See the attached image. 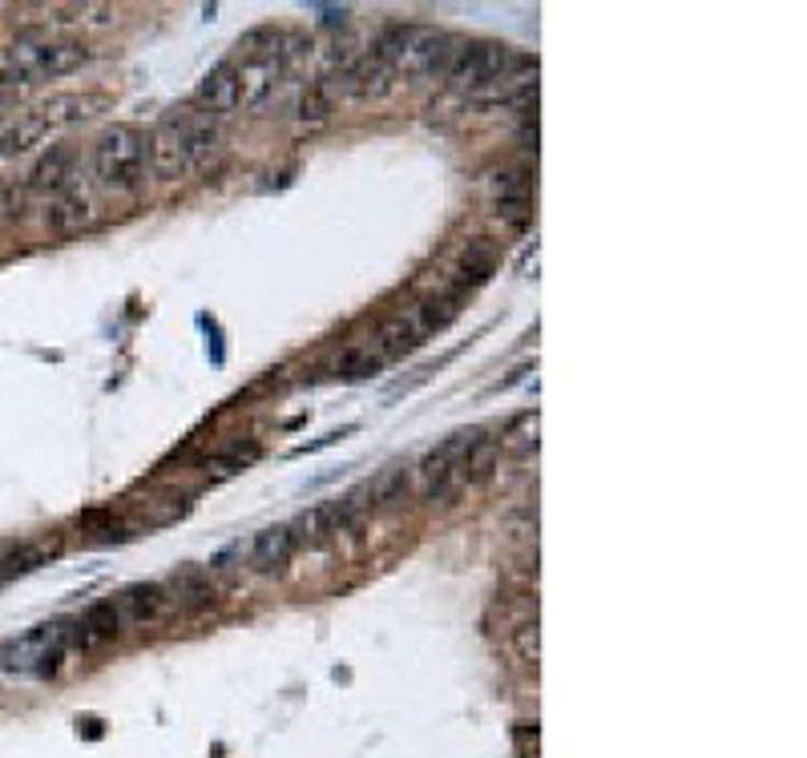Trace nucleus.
Wrapping results in <instances>:
<instances>
[{
    "label": "nucleus",
    "mask_w": 807,
    "mask_h": 758,
    "mask_svg": "<svg viewBox=\"0 0 807 758\" xmlns=\"http://www.w3.org/2000/svg\"><path fill=\"white\" fill-rule=\"evenodd\" d=\"M223 149V134L211 113H170L166 122L146 137L149 170L161 182H178L206 170Z\"/></svg>",
    "instance_id": "1"
},
{
    "label": "nucleus",
    "mask_w": 807,
    "mask_h": 758,
    "mask_svg": "<svg viewBox=\"0 0 807 758\" xmlns=\"http://www.w3.org/2000/svg\"><path fill=\"white\" fill-rule=\"evenodd\" d=\"M464 49V41H457L445 29H428V25H396L384 29L380 41H376V57L392 69V77H404V81H416V77H448L457 53Z\"/></svg>",
    "instance_id": "2"
},
{
    "label": "nucleus",
    "mask_w": 807,
    "mask_h": 758,
    "mask_svg": "<svg viewBox=\"0 0 807 758\" xmlns=\"http://www.w3.org/2000/svg\"><path fill=\"white\" fill-rule=\"evenodd\" d=\"M146 134L134 129V125H113L98 137L93 146V158H89V174H93V186L101 194H134L142 182H146Z\"/></svg>",
    "instance_id": "3"
},
{
    "label": "nucleus",
    "mask_w": 807,
    "mask_h": 758,
    "mask_svg": "<svg viewBox=\"0 0 807 758\" xmlns=\"http://www.w3.org/2000/svg\"><path fill=\"white\" fill-rule=\"evenodd\" d=\"M74 646V625L69 622H45L29 634L13 637L0 646V670L4 674H29V678H45L61 666L65 649Z\"/></svg>",
    "instance_id": "4"
},
{
    "label": "nucleus",
    "mask_w": 807,
    "mask_h": 758,
    "mask_svg": "<svg viewBox=\"0 0 807 758\" xmlns=\"http://www.w3.org/2000/svg\"><path fill=\"white\" fill-rule=\"evenodd\" d=\"M89 61V49L81 41H37L25 37L16 41L13 49L4 53V69H13L16 77H25L29 86H41V81H57V77H69L74 69Z\"/></svg>",
    "instance_id": "5"
},
{
    "label": "nucleus",
    "mask_w": 807,
    "mask_h": 758,
    "mask_svg": "<svg viewBox=\"0 0 807 758\" xmlns=\"http://www.w3.org/2000/svg\"><path fill=\"white\" fill-rule=\"evenodd\" d=\"M522 61L509 45H497V41H472L464 49L457 53V61L448 69V86L457 89V93H481V89L497 86L501 77L509 73L513 65Z\"/></svg>",
    "instance_id": "6"
},
{
    "label": "nucleus",
    "mask_w": 807,
    "mask_h": 758,
    "mask_svg": "<svg viewBox=\"0 0 807 758\" xmlns=\"http://www.w3.org/2000/svg\"><path fill=\"white\" fill-rule=\"evenodd\" d=\"M481 440V432L477 428H460V432H452L448 440H440V444L428 452L421 461V488L424 497H445V493H452V488H460V464H464V456H469V448Z\"/></svg>",
    "instance_id": "7"
},
{
    "label": "nucleus",
    "mask_w": 807,
    "mask_h": 758,
    "mask_svg": "<svg viewBox=\"0 0 807 758\" xmlns=\"http://www.w3.org/2000/svg\"><path fill=\"white\" fill-rule=\"evenodd\" d=\"M392 69H388L376 53H363V57H351V61H339V81L336 89L351 101H376L384 98L392 89Z\"/></svg>",
    "instance_id": "8"
},
{
    "label": "nucleus",
    "mask_w": 807,
    "mask_h": 758,
    "mask_svg": "<svg viewBox=\"0 0 807 758\" xmlns=\"http://www.w3.org/2000/svg\"><path fill=\"white\" fill-rule=\"evenodd\" d=\"M529 206H534V190H529V178L522 170H505L497 174L493 182V214H497L501 223L513 226V230H522L529 223Z\"/></svg>",
    "instance_id": "9"
},
{
    "label": "nucleus",
    "mask_w": 807,
    "mask_h": 758,
    "mask_svg": "<svg viewBox=\"0 0 807 758\" xmlns=\"http://www.w3.org/2000/svg\"><path fill=\"white\" fill-rule=\"evenodd\" d=\"M93 218H98V202H93V194H89L81 182L65 186L61 194L49 202V226L57 235H74V230L89 226Z\"/></svg>",
    "instance_id": "10"
},
{
    "label": "nucleus",
    "mask_w": 807,
    "mask_h": 758,
    "mask_svg": "<svg viewBox=\"0 0 807 758\" xmlns=\"http://www.w3.org/2000/svg\"><path fill=\"white\" fill-rule=\"evenodd\" d=\"M194 101H199L206 113H214V117L238 110V65L235 61L214 65L211 73L199 81V89H194Z\"/></svg>",
    "instance_id": "11"
},
{
    "label": "nucleus",
    "mask_w": 807,
    "mask_h": 758,
    "mask_svg": "<svg viewBox=\"0 0 807 758\" xmlns=\"http://www.w3.org/2000/svg\"><path fill=\"white\" fill-rule=\"evenodd\" d=\"M77 182V170H74V154L65 146H53L37 166H33V174L25 178V190L29 194H61L65 186H74Z\"/></svg>",
    "instance_id": "12"
},
{
    "label": "nucleus",
    "mask_w": 807,
    "mask_h": 758,
    "mask_svg": "<svg viewBox=\"0 0 807 758\" xmlns=\"http://www.w3.org/2000/svg\"><path fill=\"white\" fill-rule=\"evenodd\" d=\"M295 553V536H291V524H274V529H262L250 545V569L255 573H274L283 569L287 561Z\"/></svg>",
    "instance_id": "13"
},
{
    "label": "nucleus",
    "mask_w": 807,
    "mask_h": 758,
    "mask_svg": "<svg viewBox=\"0 0 807 758\" xmlns=\"http://www.w3.org/2000/svg\"><path fill=\"white\" fill-rule=\"evenodd\" d=\"M117 613H122V622H134V625L161 622L170 613V597L161 593L158 585H137V589L117 597Z\"/></svg>",
    "instance_id": "14"
},
{
    "label": "nucleus",
    "mask_w": 807,
    "mask_h": 758,
    "mask_svg": "<svg viewBox=\"0 0 807 758\" xmlns=\"http://www.w3.org/2000/svg\"><path fill=\"white\" fill-rule=\"evenodd\" d=\"M117 634H122V613H117L113 601L93 606L81 622H74V646H81V649H93V646H101V642H110V637H117Z\"/></svg>",
    "instance_id": "15"
},
{
    "label": "nucleus",
    "mask_w": 807,
    "mask_h": 758,
    "mask_svg": "<svg viewBox=\"0 0 807 758\" xmlns=\"http://www.w3.org/2000/svg\"><path fill=\"white\" fill-rule=\"evenodd\" d=\"M493 267H497L493 242H489V238H477V242H469V250H464V262H460V279L452 283V295L464 298V291L481 286L484 279L493 274Z\"/></svg>",
    "instance_id": "16"
},
{
    "label": "nucleus",
    "mask_w": 807,
    "mask_h": 758,
    "mask_svg": "<svg viewBox=\"0 0 807 758\" xmlns=\"http://www.w3.org/2000/svg\"><path fill=\"white\" fill-rule=\"evenodd\" d=\"M497 464H501V440L481 432V440L469 448V456L460 464V485H484Z\"/></svg>",
    "instance_id": "17"
},
{
    "label": "nucleus",
    "mask_w": 807,
    "mask_h": 758,
    "mask_svg": "<svg viewBox=\"0 0 807 758\" xmlns=\"http://www.w3.org/2000/svg\"><path fill=\"white\" fill-rule=\"evenodd\" d=\"M421 343V327L412 324V319H392V324L376 336V355L380 360H400V355H408L412 348Z\"/></svg>",
    "instance_id": "18"
},
{
    "label": "nucleus",
    "mask_w": 807,
    "mask_h": 758,
    "mask_svg": "<svg viewBox=\"0 0 807 758\" xmlns=\"http://www.w3.org/2000/svg\"><path fill=\"white\" fill-rule=\"evenodd\" d=\"M460 315V295H452V291H448V295H440V298H428V303H424L421 307V331H445L448 324H452V319H457Z\"/></svg>",
    "instance_id": "19"
},
{
    "label": "nucleus",
    "mask_w": 807,
    "mask_h": 758,
    "mask_svg": "<svg viewBox=\"0 0 807 758\" xmlns=\"http://www.w3.org/2000/svg\"><path fill=\"white\" fill-rule=\"evenodd\" d=\"M404 488H408V468L404 464H392L376 485H368V505H392V500L404 497Z\"/></svg>",
    "instance_id": "20"
},
{
    "label": "nucleus",
    "mask_w": 807,
    "mask_h": 758,
    "mask_svg": "<svg viewBox=\"0 0 807 758\" xmlns=\"http://www.w3.org/2000/svg\"><path fill=\"white\" fill-rule=\"evenodd\" d=\"M327 113H332V101L323 98V89H307V93L295 101V122L307 125V129L327 122Z\"/></svg>",
    "instance_id": "21"
},
{
    "label": "nucleus",
    "mask_w": 807,
    "mask_h": 758,
    "mask_svg": "<svg viewBox=\"0 0 807 758\" xmlns=\"http://www.w3.org/2000/svg\"><path fill=\"white\" fill-rule=\"evenodd\" d=\"M380 367H384V360H380L372 348H368V351H348V355H344V363H339V372L348 375V380H363V375H376Z\"/></svg>",
    "instance_id": "22"
},
{
    "label": "nucleus",
    "mask_w": 807,
    "mask_h": 758,
    "mask_svg": "<svg viewBox=\"0 0 807 758\" xmlns=\"http://www.w3.org/2000/svg\"><path fill=\"white\" fill-rule=\"evenodd\" d=\"M255 456H259V448L255 444H231L223 452V456H218V461H214V476H231V473H238V468H243V464L247 461H255Z\"/></svg>",
    "instance_id": "23"
},
{
    "label": "nucleus",
    "mask_w": 807,
    "mask_h": 758,
    "mask_svg": "<svg viewBox=\"0 0 807 758\" xmlns=\"http://www.w3.org/2000/svg\"><path fill=\"white\" fill-rule=\"evenodd\" d=\"M29 89H33V86H29L25 77H16L13 69H4V65H0V110L16 105V101L29 93Z\"/></svg>",
    "instance_id": "24"
},
{
    "label": "nucleus",
    "mask_w": 807,
    "mask_h": 758,
    "mask_svg": "<svg viewBox=\"0 0 807 758\" xmlns=\"http://www.w3.org/2000/svg\"><path fill=\"white\" fill-rule=\"evenodd\" d=\"M25 199H29L25 182H9V186H0V218H21Z\"/></svg>",
    "instance_id": "25"
},
{
    "label": "nucleus",
    "mask_w": 807,
    "mask_h": 758,
    "mask_svg": "<svg viewBox=\"0 0 807 758\" xmlns=\"http://www.w3.org/2000/svg\"><path fill=\"white\" fill-rule=\"evenodd\" d=\"M522 654L537 661V625H522Z\"/></svg>",
    "instance_id": "26"
}]
</instances>
